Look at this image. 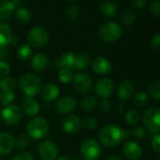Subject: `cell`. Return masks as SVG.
I'll use <instances>...</instances> for the list:
<instances>
[{
    "mask_svg": "<svg viewBox=\"0 0 160 160\" xmlns=\"http://www.w3.org/2000/svg\"><path fill=\"white\" fill-rule=\"evenodd\" d=\"M128 136V131L123 130L119 126L114 124L106 125L99 131V141L107 147H115L119 145Z\"/></svg>",
    "mask_w": 160,
    "mask_h": 160,
    "instance_id": "6da1fadb",
    "label": "cell"
},
{
    "mask_svg": "<svg viewBox=\"0 0 160 160\" xmlns=\"http://www.w3.org/2000/svg\"><path fill=\"white\" fill-rule=\"evenodd\" d=\"M19 85L27 98H33L40 93L42 89V81L38 76L27 72L20 77Z\"/></svg>",
    "mask_w": 160,
    "mask_h": 160,
    "instance_id": "7a4b0ae2",
    "label": "cell"
},
{
    "mask_svg": "<svg viewBox=\"0 0 160 160\" xmlns=\"http://www.w3.org/2000/svg\"><path fill=\"white\" fill-rule=\"evenodd\" d=\"M49 123L43 117H33L26 126L27 134L34 140H39L45 137L49 132Z\"/></svg>",
    "mask_w": 160,
    "mask_h": 160,
    "instance_id": "3957f363",
    "label": "cell"
},
{
    "mask_svg": "<svg viewBox=\"0 0 160 160\" xmlns=\"http://www.w3.org/2000/svg\"><path fill=\"white\" fill-rule=\"evenodd\" d=\"M99 37L105 42L117 41L123 34L121 25L115 22H108L103 23L98 30Z\"/></svg>",
    "mask_w": 160,
    "mask_h": 160,
    "instance_id": "277c9868",
    "label": "cell"
},
{
    "mask_svg": "<svg viewBox=\"0 0 160 160\" xmlns=\"http://www.w3.org/2000/svg\"><path fill=\"white\" fill-rule=\"evenodd\" d=\"M142 120L146 130H148L151 134L154 135L159 134L160 110L158 108L153 107L147 109L142 116Z\"/></svg>",
    "mask_w": 160,
    "mask_h": 160,
    "instance_id": "5b68a950",
    "label": "cell"
},
{
    "mask_svg": "<svg viewBox=\"0 0 160 160\" xmlns=\"http://www.w3.org/2000/svg\"><path fill=\"white\" fill-rule=\"evenodd\" d=\"M102 152L100 143L95 139L85 140L80 148V153L84 160H97Z\"/></svg>",
    "mask_w": 160,
    "mask_h": 160,
    "instance_id": "8992f818",
    "label": "cell"
},
{
    "mask_svg": "<svg viewBox=\"0 0 160 160\" xmlns=\"http://www.w3.org/2000/svg\"><path fill=\"white\" fill-rule=\"evenodd\" d=\"M50 40V35L47 30L40 26L32 28L27 34V41L33 47H44Z\"/></svg>",
    "mask_w": 160,
    "mask_h": 160,
    "instance_id": "52a82bcc",
    "label": "cell"
},
{
    "mask_svg": "<svg viewBox=\"0 0 160 160\" xmlns=\"http://www.w3.org/2000/svg\"><path fill=\"white\" fill-rule=\"evenodd\" d=\"M0 116L3 122L7 125H16L22 120V112L19 107L15 105H8L2 109Z\"/></svg>",
    "mask_w": 160,
    "mask_h": 160,
    "instance_id": "ba28073f",
    "label": "cell"
},
{
    "mask_svg": "<svg viewBox=\"0 0 160 160\" xmlns=\"http://www.w3.org/2000/svg\"><path fill=\"white\" fill-rule=\"evenodd\" d=\"M38 154L42 160H55L58 156V147L52 141H43L38 145Z\"/></svg>",
    "mask_w": 160,
    "mask_h": 160,
    "instance_id": "9c48e42d",
    "label": "cell"
},
{
    "mask_svg": "<svg viewBox=\"0 0 160 160\" xmlns=\"http://www.w3.org/2000/svg\"><path fill=\"white\" fill-rule=\"evenodd\" d=\"M73 86L81 94H87L93 87V80L88 73H78L73 77Z\"/></svg>",
    "mask_w": 160,
    "mask_h": 160,
    "instance_id": "30bf717a",
    "label": "cell"
},
{
    "mask_svg": "<svg viewBox=\"0 0 160 160\" xmlns=\"http://www.w3.org/2000/svg\"><path fill=\"white\" fill-rule=\"evenodd\" d=\"M114 90V83L112 80L110 78H101L99 79L95 86V92L96 95L102 99L108 98L113 93Z\"/></svg>",
    "mask_w": 160,
    "mask_h": 160,
    "instance_id": "8fae6325",
    "label": "cell"
},
{
    "mask_svg": "<svg viewBox=\"0 0 160 160\" xmlns=\"http://www.w3.org/2000/svg\"><path fill=\"white\" fill-rule=\"evenodd\" d=\"M77 107V101L74 98L66 96L59 98L55 103V110L59 114L67 115L75 111Z\"/></svg>",
    "mask_w": 160,
    "mask_h": 160,
    "instance_id": "7c38bea8",
    "label": "cell"
},
{
    "mask_svg": "<svg viewBox=\"0 0 160 160\" xmlns=\"http://www.w3.org/2000/svg\"><path fill=\"white\" fill-rule=\"evenodd\" d=\"M91 68L96 74L105 75L112 70V63L106 57L98 56L95 59H93L91 63Z\"/></svg>",
    "mask_w": 160,
    "mask_h": 160,
    "instance_id": "4fadbf2b",
    "label": "cell"
},
{
    "mask_svg": "<svg viewBox=\"0 0 160 160\" xmlns=\"http://www.w3.org/2000/svg\"><path fill=\"white\" fill-rule=\"evenodd\" d=\"M123 153L127 158L130 160H137L142 156V148L139 143L132 141H128L123 145Z\"/></svg>",
    "mask_w": 160,
    "mask_h": 160,
    "instance_id": "5bb4252c",
    "label": "cell"
},
{
    "mask_svg": "<svg viewBox=\"0 0 160 160\" xmlns=\"http://www.w3.org/2000/svg\"><path fill=\"white\" fill-rule=\"evenodd\" d=\"M82 128V120L77 115H68L62 123L63 130L68 134H75Z\"/></svg>",
    "mask_w": 160,
    "mask_h": 160,
    "instance_id": "9a60e30c",
    "label": "cell"
},
{
    "mask_svg": "<svg viewBox=\"0 0 160 160\" xmlns=\"http://www.w3.org/2000/svg\"><path fill=\"white\" fill-rule=\"evenodd\" d=\"M75 59H76V54L73 53L72 52H65L64 54L60 55L56 59L54 66L59 70L60 69H70L71 70V68H74Z\"/></svg>",
    "mask_w": 160,
    "mask_h": 160,
    "instance_id": "2e32d148",
    "label": "cell"
},
{
    "mask_svg": "<svg viewBox=\"0 0 160 160\" xmlns=\"http://www.w3.org/2000/svg\"><path fill=\"white\" fill-rule=\"evenodd\" d=\"M134 93V85L133 83L128 80L122 81L117 88V96L120 100L127 101L130 99V98L133 96Z\"/></svg>",
    "mask_w": 160,
    "mask_h": 160,
    "instance_id": "e0dca14e",
    "label": "cell"
},
{
    "mask_svg": "<svg viewBox=\"0 0 160 160\" xmlns=\"http://www.w3.org/2000/svg\"><path fill=\"white\" fill-rule=\"evenodd\" d=\"M14 138L9 133H0V157L11 153L14 148Z\"/></svg>",
    "mask_w": 160,
    "mask_h": 160,
    "instance_id": "ac0fdd59",
    "label": "cell"
},
{
    "mask_svg": "<svg viewBox=\"0 0 160 160\" xmlns=\"http://www.w3.org/2000/svg\"><path fill=\"white\" fill-rule=\"evenodd\" d=\"M59 94H60L59 87L56 84L52 83V82L47 83L41 89V98L47 102H52L57 99V98L59 97Z\"/></svg>",
    "mask_w": 160,
    "mask_h": 160,
    "instance_id": "d6986e66",
    "label": "cell"
},
{
    "mask_svg": "<svg viewBox=\"0 0 160 160\" xmlns=\"http://www.w3.org/2000/svg\"><path fill=\"white\" fill-rule=\"evenodd\" d=\"M40 107L38 102L33 98H24L22 101V112L27 116H36L39 112Z\"/></svg>",
    "mask_w": 160,
    "mask_h": 160,
    "instance_id": "ffe728a7",
    "label": "cell"
},
{
    "mask_svg": "<svg viewBox=\"0 0 160 160\" xmlns=\"http://www.w3.org/2000/svg\"><path fill=\"white\" fill-rule=\"evenodd\" d=\"M50 64L49 57L44 53H37L31 57L30 65L33 69L37 71H44Z\"/></svg>",
    "mask_w": 160,
    "mask_h": 160,
    "instance_id": "44dd1931",
    "label": "cell"
},
{
    "mask_svg": "<svg viewBox=\"0 0 160 160\" xmlns=\"http://www.w3.org/2000/svg\"><path fill=\"white\" fill-rule=\"evenodd\" d=\"M119 6L115 1H103L99 4V11L104 17H113L117 14Z\"/></svg>",
    "mask_w": 160,
    "mask_h": 160,
    "instance_id": "7402d4cb",
    "label": "cell"
},
{
    "mask_svg": "<svg viewBox=\"0 0 160 160\" xmlns=\"http://www.w3.org/2000/svg\"><path fill=\"white\" fill-rule=\"evenodd\" d=\"M11 27L6 22H0V48H6L12 38Z\"/></svg>",
    "mask_w": 160,
    "mask_h": 160,
    "instance_id": "603a6c76",
    "label": "cell"
},
{
    "mask_svg": "<svg viewBox=\"0 0 160 160\" xmlns=\"http://www.w3.org/2000/svg\"><path fill=\"white\" fill-rule=\"evenodd\" d=\"M15 18L17 22L21 24H26L31 21L32 15L30 10L25 7H20L19 8L15 9Z\"/></svg>",
    "mask_w": 160,
    "mask_h": 160,
    "instance_id": "cb8c5ba5",
    "label": "cell"
},
{
    "mask_svg": "<svg viewBox=\"0 0 160 160\" xmlns=\"http://www.w3.org/2000/svg\"><path fill=\"white\" fill-rule=\"evenodd\" d=\"M16 81L9 76H6L0 79V90L3 93H12L16 88Z\"/></svg>",
    "mask_w": 160,
    "mask_h": 160,
    "instance_id": "d4e9b609",
    "label": "cell"
},
{
    "mask_svg": "<svg viewBox=\"0 0 160 160\" xmlns=\"http://www.w3.org/2000/svg\"><path fill=\"white\" fill-rule=\"evenodd\" d=\"M90 56L86 52H80L76 54V59H75V65L74 68L77 70H82L85 69L89 64H90Z\"/></svg>",
    "mask_w": 160,
    "mask_h": 160,
    "instance_id": "484cf974",
    "label": "cell"
},
{
    "mask_svg": "<svg viewBox=\"0 0 160 160\" xmlns=\"http://www.w3.org/2000/svg\"><path fill=\"white\" fill-rule=\"evenodd\" d=\"M14 11V8L10 1L0 0V20H6L9 18Z\"/></svg>",
    "mask_w": 160,
    "mask_h": 160,
    "instance_id": "4316f807",
    "label": "cell"
},
{
    "mask_svg": "<svg viewBox=\"0 0 160 160\" xmlns=\"http://www.w3.org/2000/svg\"><path fill=\"white\" fill-rule=\"evenodd\" d=\"M17 56L22 61L29 60L32 57V48L29 44L23 43L17 49Z\"/></svg>",
    "mask_w": 160,
    "mask_h": 160,
    "instance_id": "83f0119b",
    "label": "cell"
},
{
    "mask_svg": "<svg viewBox=\"0 0 160 160\" xmlns=\"http://www.w3.org/2000/svg\"><path fill=\"white\" fill-rule=\"evenodd\" d=\"M98 106V99L93 96H88L84 98L81 102V107L85 112H91Z\"/></svg>",
    "mask_w": 160,
    "mask_h": 160,
    "instance_id": "f1b7e54d",
    "label": "cell"
},
{
    "mask_svg": "<svg viewBox=\"0 0 160 160\" xmlns=\"http://www.w3.org/2000/svg\"><path fill=\"white\" fill-rule=\"evenodd\" d=\"M125 120L128 125H136L141 120V114L140 112L136 109H131L128 111V112L125 115Z\"/></svg>",
    "mask_w": 160,
    "mask_h": 160,
    "instance_id": "f546056e",
    "label": "cell"
},
{
    "mask_svg": "<svg viewBox=\"0 0 160 160\" xmlns=\"http://www.w3.org/2000/svg\"><path fill=\"white\" fill-rule=\"evenodd\" d=\"M136 21V14L132 9L125 10L121 15V22L124 25H132Z\"/></svg>",
    "mask_w": 160,
    "mask_h": 160,
    "instance_id": "4dcf8cb0",
    "label": "cell"
},
{
    "mask_svg": "<svg viewBox=\"0 0 160 160\" xmlns=\"http://www.w3.org/2000/svg\"><path fill=\"white\" fill-rule=\"evenodd\" d=\"M80 14V8L77 5H70L65 11V16L68 20L73 21L79 17Z\"/></svg>",
    "mask_w": 160,
    "mask_h": 160,
    "instance_id": "1f68e13d",
    "label": "cell"
},
{
    "mask_svg": "<svg viewBox=\"0 0 160 160\" xmlns=\"http://www.w3.org/2000/svg\"><path fill=\"white\" fill-rule=\"evenodd\" d=\"M73 73L70 69H60L58 72V79L62 83H69L73 80Z\"/></svg>",
    "mask_w": 160,
    "mask_h": 160,
    "instance_id": "d6a6232c",
    "label": "cell"
},
{
    "mask_svg": "<svg viewBox=\"0 0 160 160\" xmlns=\"http://www.w3.org/2000/svg\"><path fill=\"white\" fill-rule=\"evenodd\" d=\"M149 93L151 95V97L157 100H160V82L159 81H155L153 82L150 86H149Z\"/></svg>",
    "mask_w": 160,
    "mask_h": 160,
    "instance_id": "836d02e7",
    "label": "cell"
},
{
    "mask_svg": "<svg viewBox=\"0 0 160 160\" xmlns=\"http://www.w3.org/2000/svg\"><path fill=\"white\" fill-rule=\"evenodd\" d=\"M149 98L148 95L145 92H139L138 94L135 95L134 98V102L137 106L139 107H144L148 104Z\"/></svg>",
    "mask_w": 160,
    "mask_h": 160,
    "instance_id": "e575fe53",
    "label": "cell"
},
{
    "mask_svg": "<svg viewBox=\"0 0 160 160\" xmlns=\"http://www.w3.org/2000/svg\"><path fill=\"white\" fill-rule=\"evenodd\" d=\"M98 122L97 120V118L95 117H86L82 122V126L89 130H93L96 129L98 128Z\"/></svg>",
    "mask_w": 160,
    "mask_h": 160,
    "instance_id": "d590c367",
    "label": "cell"
},
{
    "mask_svg": "<svg viewBox=\"0 0 160 160\" xmlns=\"http://www.w3.org/2000/svg\"><path fill=\"white\" fill-rule=\"evenodd\" d=\"M29 143V139L24 134H21L16 140H14V146H16L19 149L25 148Z\"/></svg>",
    "mask_w": 160,
    "mask_h": 160,
    "instance_id": "8d00e7d4",
    "label": "cell"
},
{
    "mask_svg": "<svg viewBox=\"0 0 160 160\" xmlns=\"http://www.w3.org/2000/svg\"><path fill=\"white\" fill-rule=\"evenodd\" d=\"M15 98V95L14 93H3L1 95V98H0V103L5 107V106H8L10 105L13 100Z\"/></svg>",
    "mask_w": 160,
    "mask_h": 160,
    "instance_id": "74e56055",
    "label": "cell"
},
{
    "mask_svg": "<svg viewBox=\"0 0 160 160\" xmlns=\"http://www.w3.org/2000/svg\"><path fill=\"white\" fill-rule=\"evenodd\" d=\"M149 9L150 11L155 14L156 16H159L160 15V1L159 0H155V1H151L149 4Z\"/></svg>",
    "mask_w": 160,
    "mask_h": 160,
    "instance_id": "f35d334b",
    "label": "cell"
},
{
    "mask_svg": "<svg viewBox=\"0 0 160 160\" xmlns=\"http://www.w3.org/2000/svg\"><path fill=\"white\" fill-rule=\"evenodd\" d=\"M151 146L156 153L160 152V136L159 134L153 135L151 139Z\"/></svg>",
    "mask_w": 160,
    "mask_h": 160,
    "instance_id": "ab89813d",
    "label": "cell"
},
{
    "mask_svg": "<svg viewBox=\"0 0 160 160\" xmlns=\"http://www.w3.org/2000/svg\"><path fill=\"white\" fill-rule=\"evenodd\" d=\"M10 66L6 61H0V76L6 77L10 72Z\"/></svg>",
    "mask_w": 160,
    "mask_h": 160,
    "instance_id": "60d3db41",
    "label": "cell"
},
{
    "mask_svg": "<svg viewBox=\"0 0 160 160\" xmlns=\"http://www.w3.org/2000/svg\"><path fill=\"white\" fill-rule=\"evenodd\" d=\"M12 160H34V157L29 152H21L17 154Z\"/></svg>",
    "mask_w": 160,
    "mask_h": 160,
    "instance_id": "b9f144b4",
    "label": "cell"
},
{
    "mask_svg": "<svg viewBox=\"0 0 160 160\" xmlns=\"http://www.w3.org/2000/svg\"><path fill=\"white\" fill-rule=\"evenodd\" d=\"M132 134L137 139H142L146 135V129L143 127H138L133 129Z\"/></svg>",
    "mask_w": 160,
    "mask_h": 160,
    "instance_id": "7bdbcfd3",
    "label": "cell"
},
{
    "mask_svg": "<svg viewBox=\"0 0 160 160\" xmlns=\"http://www.w3.org/2000/svg\"><path fill=\"white\" fill-rule=\"evenodd\" d=\"M112 108V103L111 101L108 99V98H105V99H102L100 101V104H99V109L103 112H108Z\"/></svg>",
    "mask_w": 160,
    "mask_h": 160,
    "instance_id": "ee69618b",
    "label": "cell"
},
{
    "mask_svg": "<svg viewBox=\"0 0 160 160\" xmlns=\"http://www.w3.org/2000/svg\"><path fill=\"white\" fill-rule=\"evenodd\" d=\"M150 45L153 49L155 50H159L160 49V35L158 33L155 36L152 37L150 40Z\"/></svg>",
    "mask_w": 160,
    "mask_h": 160,
    "instance_id": "f6af8a7d",
    "label": "cell"
},
{
    "mask_svg": "<svg viewBox=\"0 0 160 160\" xmlns=\"http://www.w3.org/2000/svg\"><path fill=\"white\" fill-rule=\"evenodd\" d=\"M132 6L134 7V8H144V6L146 5V1L145 0H135V1H133L132 3Z\"/></svg>",
    "mask_w": 160,
    "mask_h": 160,
    "instance_id": "bcb514c9",
    "label": "cell"
},
{
    "mask_svg": "<svg viewBox=\"0 0 160 160\" xmlns=\"http://www.w3.org/2000/svg\"><path fill=\"white\" fill-rule=\"evenodd\" d=\"M10 3H11V5L13 7L14 10L17 9V8H19L20 7H22V2L20 0H11Z\"/></svg>",
    "mask_w": 160,
    "mask_h": 160,
    "instance_id": "7dc6e473",
    "label": "cell"
},
{
    "mask_svg": "<svg viewBox=\"0 0 160 160\" xmlns=\"http://www.w3.org/2000/svg\"><path fill=\"white\" fill-rule=\"evenodd\" d=\"M7 56V50L6 48H0V61H4Z\"/></svg>",
    "mask_w": 160,
    "mask_h": 160,
    "instance_id": "c3c4849f",
    "label": "cell"
},
{
    "mask_svg": "<svg viewBox=\"0 0 160 160\" xmlns=\"http://www.w3.org/2000/svg\"><path fill=\"white\" fill-rule=\"evenodd\" d=\"M105 160H123L121 157L117 156V155H112V156H109L108 158H106Z\"/></svg>",
    "mask_w": 160,
    "mask_h": 160,
    "instance_id": "681fc988",
    "label": "cell"
},
{
    "mask_svg": "<svg viewBox=\"0 0 160 160\" xmlns=\"http://www.w3.org/2000/svg\"><path fill=\"white\" fill-rule=\"evenodd\" d=\"M18 41H19L18 37H16V36H12V38H11V41H10V44H11V45H16Z\"/></svg>",
    "mask_w": 160,
    "mask_h": 160,
    "instance_id": "f907efd6",
    "label": "cell"
},
{
    "mask_svg": "<svg viewBox=\"0 0 160 160\" xmlns=\"http://www.w3.org/2000/svg\"><path fill=\"white\" fill-rule=\"evenodd\" d=\"M55 160H70L68 157L64 156V157H60V158H57Z\"/></svg>",
    "mask_w": 160,
    "mask_h": 160,
    "instance_id": "816d5d0a",
    "label": "cell"
},
{
    "mask_svg": "<svg viewBox=\"0 0 160 160\" xmlns=\"http://www.w3.org/2000/svg\"><path fill=\"white\" fill-rule=\"evenodd\" d=\"M156 160H160V159H159V158H157V159H156Z\"/></svg>",
    "mask_w": 160,
    "mask_h": 160,
    "instance_id": "f5cc1de1",
    "label": "cell"
},
{
    "mask_svg": "<svg viewBox=\"0 0 160 160\" xmlns=\"http://www.w3.org/2000/svg\"><path fill=\"white\" fill-rule=\"evenodd\" d=\"M0 98H1V94H0Z\"/></svg>",
    "mask_w": 160,
    "mask_h": 160,
    "instance_id": "db71d44e",
    "label": "cell"
},
{
    "mask_svg": "<svg viewBox=\"0 0 160 160\" xmlns=\"http://www.w3.org/2000/svg\"><path fill=\"white\" fill-rule=\"evenodd\" d=\"M0 160H4V159H1V158H0Z\"/></svg>",
    "mask_w": 160,
    "mask_h": 160,
    "instance_id": "11a10c76",
    "label": "cell"
}]
</instances>
